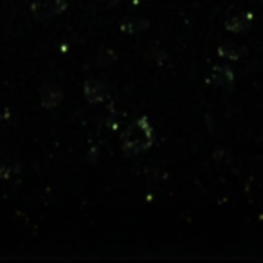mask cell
<instances>
[{
	"instance_id": "1",
	"label": "cell",
	"mask_w": 263,
	"mask_h": 263,
	"mask_svg": "<svg viewBox=\"0 0 263 263\" xmlns=\"http://www.w3.org/2000/svg\"><path fill=\"white\" fill-rule=\"evenodd\" d=\"M154 128L146 117L136 119L123 134V150L128 155H137L154 144Z\"/></svg>"
},
{
	"instance_id": "4",
	"label": "cell",
	"mask_w": 263,
	"mask_h": 263,
	"mask_svg": "<svg viewBox=\"0 0 263 263\" xmlns=\"http://www.w3.org/2000/svg\"><path fill=\"white\" fill-rule=\"evenodd\" d=\"M252 24V15L251 13H238V15H231L226 20V29L231 33H245V31L251 29Z\"/></svg>"
},
{
	"instance_id": "9",
	"label": "cell",
	"mask_w": 263,
	"mask_h": 263,
	"mask_svg": "<svg viewBox=\"0 0 263 263\" xmlns=\"http://www.w3.org/2000/svg\"><path fill=\"white\" fill-rule=\"evenodd\" d=\"M15 173H18V166L9 161H0V179H11Z\"/></svg>"
},
{
	"instance_id": "8",
	"label": "cell",
	"mask_w": 263,
	"mask_h": 263,
	"mask_svg": "<svg viewBox=\"0 0 263 263\" xmlns=\"http://www.w3.org/2000/svg\"><path fill=\"white\" fill-rule=\"evenodd\" d=\"M150 27V22L143 18H126L121 22V31L124 34H139Z\"/></svg>"
},
{
	"instance_id": "6",
	"label": "cell",
	"mask_w": 263,
	"mask_h": 263,
	"mask_svg": "<svg viewBox=\"0 0 263 263\" xmlns=\"http://www.w3.org/2000/svg\"><path fill=\"white\" fill-rule=\"evenodd\" d=\"M211 81L215 85H218V87L231 88V87H233V83H234V74L227 65H216L215 69H213Z\"/></svg>"
},
{
	"instance_id": "3",
	"label": "cell",
	"mask_w": 263,
	"mask_h": 263,
	"mask_svg": "<svg viewBox=\"0 0 263 263\" xmlns=\"http://www.w3.org/2000/svg\"><path fill=\"white\" fill-rule=\"evenodd\" d=\"M83 94L88 103H101L108 96V87L105 83H101V81L88 80L83 87Z\"/></svg>"
},
{
	"instance_id": "5",
	"label": "cell",
	"mask_w": 263,
	"mask_h": 263,
	"mask_svg": "<svg viewBox=\"0 0 263 263\" xmlns=\"http://www.w3.org/2000/svg\"><path fill=\"white\" fill-rule=\"evenodd\" d=\"M218 54L226 60H240L247 54V49L241 44H236V42H222L218 45Z\"/></svg>"
},
{
	"instance_id": "7",
	"label": "cell",
	"mask_w": 263,
	"mask_h": 263,
	"mask_svg": "<svg viewBox=\"0 0 263 263\" xmlns=\"http://www.w3.org/2000/svg\"><path fill=\"white\" fill-rule=\"evenodd\" d=\"M40 99L45 108H56L63 101V92L60 88L52 87V85H45L40 92Z\"/></svg>"
},
{
	"instance_id": "2",
	"label": "cell",
	"mask_w": 263,
	"mask_h": 263,
	"mask_svg": "<svg viewBox=\"0 0 263 263\" xmlns=\"http://www.w3.org/2000/svg\"><path fill=\"white\" fill-rule=\"evenodd\" d=\"M67 9V0H34L31 13L36 20H51Z\"/></svg>"
}]
</instances>
